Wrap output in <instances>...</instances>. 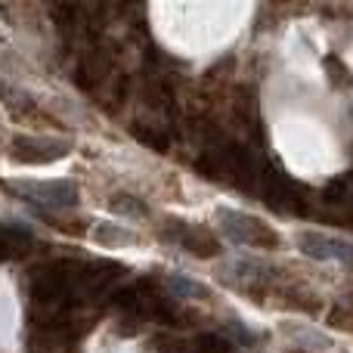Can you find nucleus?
Returning a JSON list of instances; mask_svg holds the SVG:
<instances>
[{"label":"nucleus","instance_id":"1","mask_svg":"<svg viewBox=\"0 0 353 353\" xmlns=\"http://www.w3.org/2000/svg\"><path fill=\"white\" fill-rule=\"evenodd\" d=\"M298 245L307 257H316V261L353 263V242H347V239L323 236V232H301Z\"/></svg>","mask_w":353,"mask_h":353},{"label":"nucleus","instance_id":"2","mask_svg":"<svg viewBox=\"0 0 353 353\" xmlns=\"http://www.w3.org/2000/svg\"><path fill=\"white\" fill-rule=\"evenodd\" d=\"M168 285L174 288L180 298H195V294H205V288L199 285V282H189V279H183L180 273H174L171 279H168Z\"/></svg>","mask_w":353,"mask_h":353}]
</instances>
